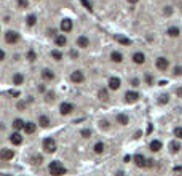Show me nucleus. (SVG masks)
<instances>
[{
    "label": "nucleus",
    "mask_w": 182,
    "mask_h": 176,
    "mask_svg": "<svg viewBox=\"0 0 182 176\" xmlns=\"http://www.w3.org/2000/svg\"><path fill=\"white\" fill-rule=\"evenodd\" d=\"M133 61L136 62V64H144V62H145V56H144V53H141V51L134 53V55H133Z\"/></svg>",
    "instance_id": "nucleus-12"
},
{
    "label": "nucleus",
    "mask_w": 182,
    "mask_h": 176,
    "mask_svg": "<svg viewBox=\"0 0 182 176\" xmlns=\"http://www.w3.org/2000/svg\"><path fill=\"white\" fill-rule=\"evenodd\" d=\"M5 40H7V43H16L19 40V34L15 31H8L5 34Z\"/></svg>",
    "instance_id": "nucleus-3"
},
{
    "label": "nucleus",
    "mask_w": 182,
    "mask_h": 176,
    "mask_svg": "<svg viewBox=\"0 0 182 176\" xmlns=\"http://www.w3.org/2000/svg\"><path fill=\"white\" fill-rule=\"evenodd\" d=\"M174 173L177 176H182V167H174Z\"/></svg>",
    "instance_id": "nucleus-36"
},
{
    "label": "nucleus",
    "mask_w": 182,
    "mask_h": 176,
    "mask_svg": "<svg viewBox=\"0 0 182 176\" xmlns=\"http://www.w3.org/2000/svg\"><path fill=\"white\" fill-rule=\"evenodd\" d=\"M61 31L62 32H70L72 31V21L70 19H62L61 21Z\"/></svg>",
    "instance_id": "nucleus-10"
},
{
    "label": "nucleus",
    "mask_w": 182,
    "mask_h": 176,
    "mask_svg": "<svg viewBox=\"0 0 182 176\" xmlns=\"http://www.w3.org/2000/svg\"><path fill=\"white\" fill-rule=\"evenodd\" d=\"M70 78H72V82H73V83H82V82L85 80V75H83L80 71H75V72H72Z\"/></svg>",
    "instance_id": "nucleus-8"
},
{
    "label": "nucleus",
    "mask_w": 182,
    "mask_h": 176,
    "mask_svg": "<svg viewBox=\"0 0 182 176\" xmlns=\"http://www.w3.org/2000/svg\"><path fill=\"white\" fill-rule=\"evenodd\" d=\"M128 2H129V3H138L139 0H128Z\"/></svg>",
    "instance_id": "nucleus-47"
},
{
    "label": "nucleus",
    "mask_w": 182,
    "mask_h": 176,
    "mask_svg": "<svg viewBox=\"0 0 182 176\" xmlns=\"http://www.w3.org/2000/svg\"><path fill=\"white\" fill-rule=\"evenodd\" d=\"M38 123H40L42 127H48V125H50V118L47 115H42L40 118H38Z\"/></svg>",
    "instance_id": "nucleus-25"
},
{
    "label": "nucleus",
    "mask_w": 182,
    "mask_h": 176,
    "mask_svg": "<svg viewBox=\"0 0 182 176\" xmlns=\"http://www.w3.org/2000/svg\"><path fill=\"white\" fill-rule=\"evenodd\" d=\"M164 15H171V8L168 7V10H164Z\"/></svg>",
    "instance_id": "nucleus-44"
},
{
    "label": "nucleus",
    "mask_w": 182,
    "mask_h": 176,
    "mask_svg": "<svg viewBox=\"0 0 182 176\" xmlns=\"http://www.w3.org/2000/svg\"><path fill=\"white\" fill-rule=\"evenodd\" d=\"M131 83H133V87H139V80H138V78H134Z\"/></svg>",
    "instance_id": "nucleus-42"
},
{
    "label": "nucleus",
    "mask_w": 182,
    "mask_h": 176,
    "mask_svg": "<svg viewBox=\"0 0 182 176\" xmlns=\"http://www.w3.org/2000/svg\"><path fill=\"white\" fill-rule=\"evenodd\" d=\"M66 43H67V38L64 35H56V45L58 47H64Z\"/></svg>",
    "instance_id": "nucleus-21"
},
{
    "label": "nucleus",
    "mask_w": 182,
    "mask_h": 176,
    "mask_svg": "<svg viewBox=\"0 0 182 176\" xmlns=\"http://www.w3.org/2000/svg\"><path fill=\"white\" fill-rule=\"evenodd\" d=\"M24 125H26V123L22 122L21 118H16V120L13 122V128H15V130H24Z\"/></svg>",
    "instance_id": "nucleus-19"
},
{
    "label": "nucleus",
    "mask_w": 182,
    "mask_h": 176,
    "mask_svg": "<svg viewBox=\"0 0 182 176\" xmlns=\"http://www.w3.org/2000/svg\"><path fill=\"white\" fill-rule=\"evenodd\" d=\"M117 122L122 123V125H128V117L125 115V114H118L117 115Z\"/></svg>",
    "instance_id": "nucleus-23"
},
{
    "label": "nucleus",
    "mask_w": 182,
    "mask_h": 176,
    "mask_svg": "<svg viewBox=\"0 0 182 176\" xmlns=\"http://www.w3.org/2000/svg\"><path fill=\"white\" fill-rule=\"evenodd\" d=\"M80 2L83 3V7H85V8H86L88 11H93V8H91V3L88 2V0H80Z\"/></svg>",
    "instance_id": "nucleus-32"
},
{
    "label": "nucleus",
    "mask_w": 182,
    "mask_h": 176,
    "mask_svg": "<svg viewBox=\"0 0 182 176\" xmlns=\"http://www.w3.org/2000/svg\"><path fill=\"white\" fill-rule=\"evenodd\" d=\"M35 22H37V16L35 15H31L29 18H27V24H29V26H34Z\"/></svg>",
    "instance_id": "nucleus-29"
},
{
    "label": "nucleus",
    "mask_w": 182,
    "mask_h": 176,
    "mask_svg": "<svg viewBox=\"0 0 182 176\" xmlns=\"http://www.w3.org/2000/svg\"><path fill=\"white\" fill-rule=\"evenodd\" d=\"M145 80H147V83H149V85H152V83H153V80H152V75H149V74L145 75Z\"/></svg>",
    "instance_id": "nucleus-39"
},
{
    "label": "nucleus",
    "mask_w": 182,
    "mask_h": 176,
    "mask_svg": "<svg viewBox=\"0 0 182 176\" xmlns=\"http://www.w3.org/2000/svg\"><path fill=\"white\" fill-rule=\"evenodd\" d=\"M153 165V160H147V167H152Z\"/></svg>",
    "instance_id": "nucleus-45"
},
{
    "label": "nucleus",
    "mask_w": 182,
    "mask_h": 176,
    "mask_svg": "<svg viewBox=\"0 0 182 176\" xmlns=\"http://www.w3.org/2000/svg\"><path fill=\"white\" fill-rule=\"evenodd\" d=\"M117 176H125V173H123V171H118V173H117Z\"/></svg>",
    "instance_id": "nucleus-48"
},
{
    "label": "nucleus",
    "mask_w": 182,
    "mask_h": 176,
    "mask_svg": "<svg viewBox=\"0 0 182 176\" xmlns=\"http://www.w3.org/2000/svg\"><path fill=\"white\" fill-rule=\"evenodd\" d=\"M51 56H53L56 61H61L62 59V55H61V51H58V50H53V51H51Z\"/></svg>",
    "instance_id": "nucleus-28"
},
{
    "label": "nucleus",
    "mask_w": 182,
    "mask_h": 176,
    "mask_svg": "<svg viewBox=\"0 0 182 176\" xmlns=\"http://www.w3.org/2000/svg\"><path fill=\"white\" fill-rule=\"evenodd\" d=\"M110 58H112V61H113V62H122V61H123L122 53H118V51H113V53L110 55Z\"/></svg>",
    "instance_id": "nucleus-20"
},
{
    "label": "nucleus",
    "mask_w": 182,
    "mask_h": 176,
    "mask_svg": "<svg viewBox=\"0 0 182 176\" xmlns=\"http://www.w3.org/2000/svg\"><path fill=\"white\" fill-rule=\"evenodd\" d=\"M94 152H96V154H102V152H104V144H102V143H96L94 144Z\"/></svg>",
    "instance_id": "nucleus-27"
},
{
    "label": "nucleus",
    "mask_w": 182,
    "mask_h": 176,
    "mask_svg": "<svg viewBox=\"0 0 182 176\" xmlns=\"http://www.w3.org/2000/svg\"><path fill=\"white\" fill-rule=\"evenodd\" d=\"M77 45H78V47H82V48H86V47H89V40L85 35H80L77 38Z\"/></svg>",
    "instance_id": "nucleus-14"
},
{
    "label": "nucleus",
    "mask_w": 182,
    "mask_h": 176,
    "mask_svg": "<svg viewBox=\"0 0 182 176\" xmlns=\"http://www.w3.org/2000/svg\"><path fill=\"white\" fill-rule=\"evenodd\" d=\"M99 98L101 99H109V96H107V90H101V91H99Z\"/></svg>",
    "instance_id": "nucleus-30"
},
{
    "label": "nucleus",
    "mask_w": 182,
    "mask_h": 176,
    "mask_svg": "<svg viewBox=\"0 0 182 176\" xmlns=\"http://www.w3.org/2000/svg\"><path fill=\"white\" fill-rule=\"evenodd\" d=\"M169 149H171L173 154H177V152L180 151V144L177 143V141H173V143L169 144Z\"/></svg>",
    "instance_id": "nucleus-18"
},
{
    "label": "nucleus",
    "mask_w": 182,
    "mask_h": 176,
    "mask_svg": "<svg viewBox=\"0 0 182 176\" xmlns=\"http://www.w3.org/2000/svg\"><path fill=\"white\" fill-rule=\"evenodd\" d=\"M120 85H122V80L118 77H110V80H109V88L110 90H118Z\"/></svg>",
    "instance_id": "nucleus-9"
},
{
    "label": "nucleus",
    "mask_w": 182,
    "mask_h": 176,
    "mask_svg": "<svg viewBox=\"0 0 182 176\" xmlns=\"http://www.w3.org/2000/svg\"><path fill=\"white\" fill-rule=\"evenodd\" d=\"M158 101H160L161 104H164V103H168V95H161V96H160V99H158Z\"/></svg>",
    "instance_id": "nucleus-35"
},
{
    "label": "nucleus",
    "mask_w": 182,
    "mask_h": 176,
    "mask_svg": "<svg viewBox=\"0 0 182 176\" xmlns=\"http://www.w3.org/2000/svg\"><path fill=\"white\" fill-rule=\"evenodd\" d=\"M10 95H11V96H19V91H13V90H11Z\"/></svg>",
    "instance_id": "nucleus-43"
},
{
    "label": "nucleus",
    "mask_w": 182,
    "mask_h": 176,
    "mask_svg": "<svg viewBox=\"0 0 182 176\" xmlns=\"http://www.w3.org/2000/svg\"><path fill=\"white\" fill-rule=\"evenodd\" d=\"M134 162H136V165H138L139 168H145L147 167V160H145V157L142 154H136L134 155Z\"/></svg>",
    "instance_id": "nucleus-6"
},
{
    "label": "nucleus",
    "mask_w": 182,
    "mask_h": 176,
    "mask_svg": "<svg viewBox=\"0 0 182 176\" xmlns=\"http://www.w3.org/2000/svg\"><path fill=\"white\" fill-rule=\"evenodd\" d=\"M174 134L177 136L179 139H182V127H177V128H174Z\"/></svg>",
    "instance_id": "nucleus-31"
},
{
    "label": "nucleus",
    "mask_w": 182,
    "mask_h": 176,
    "mask_svg": "<svg viewBox=\"0 0 182 176\" xmlns=\"http://www.w3.org/2000/svg\"><path fill=\"white\" fill-rule=\"evenodd\" d=\"M82 136L83 138H91V131L89 130H82Z\"/></svg>",
    "instance_id": "nucleus-34"
},
{
    "label": "nucleus",
    "mask_w": 182,
    "mask_h": 176,
    "mask_svg": "<svg viewBox=\"0 0 182 176\" xmlns=\"http://www.w3.org/2000/svg\"><path fill=\"white\" fill-rule=\"evenodd\" d=\"M174 74H176V75H179V74H182V67H174Z\"/></svg>",
    "instance_id": "nucleus-38"
},
{
    "label": "nucleus",
    "mask_w": 182,
    "mask_h": 176,
    "mask_svg": "<svg viewBox=\"0 0 182 176\" xmlns=\"http://www.w3.org/2000/svg\"><path fill=\"white\" fill-rule=\"evenodd\" d=\"M10 141H11L13 144L18 146V144H21V143H22V136H21L18 131H16V133H13V134L10 136Z\"/></svg>",
    "instance_id": "nucleus-15"
},
{
    "label": "nucleus",
    "mask_w": 182,
    "mask_h": 176,
    "mask_svg": "<svg viewBox=\"0 0 182 176\" xmlns=\"http://www.w3.org/2000/svg\"><path fill=\"white\" fill-rule=\"evenodd\" d=\"M43 149H45V152H48V154H53L56 151V141L53 138L43 139Z\"/></svg>",
    "instance_id": "nucleus-2"
},
{
    "label": "nucleus",
    "mask_w": 182,
    "mask_h": 176,
    "mask_svg": "<svg viewBox=\"0 0 182 176\" xmlns=\"http://www.w3.org/2000/svg\"><path fill=\"white\" fill-rule=\"evenodd\" d=\"M27 56H29V59H31V61L35 59V53H34V51H29V55H27Z\"/></svg>",
    "instance_id": "nucleus-40"
},
{
    "label": "nucleus",
    "mask_w": 182,
    "mask_h": 176,
    "mask_svg": "<svg viewBox=\"0 0 182 176\" xmlns=\"http://www.w3.org/2000/svg\"><path fill=\"white\" fill-rule=\"evenodd\" d=\"M32 160H34V163H42V155H35Z\"/></svg>",
    "instance_id": "nucleus-37"
},
{
    "label": "nucleus",
    "mask_w": 182,
    "mask_h": 176,
    "mask_svg": "<svg viewBox=\"0 0 182 176\" xmlns=\"http://www.w3.org/2000/svg\"><path fill=\"white\" fill-rule=\"evenodd\" d=\"M42 77L45 78V80H53L54 74H53V71H50V69H43L42 71Z\"/></svg>",
    "instance_id": "nucleus-17"
},
{
    "label": "nucleus",
    "mask_w": 182,
    "mask_h": 176,
    "mask_svg": "<svg viewBox=\"0 0 182 176\" xmlns=\"http://www.w3.org/2000/svg\"><path fill=\"white\" fill-rule=\"evenodd\" d=\"M141 98L139 93H136V91H126V95H125V99H126V103H136Z\"/></svg>",
    "instance_id": "nucleus-7"
},
{
    "label": "nucleus",
    "mask_w": 182,
    "mask_h": 176,
    "mask_svg": "<svg viewBox=\"0 0 182 176\" xmlns=\"http://www.w3.org/2000/svg\"><path fill=\"white\" fill-rule=\"evenodd\" d=\"M35 128H37V125L34 122H26V125H24V131L27 134H32L34 131H35Z\"/></svg>",
    "instance_id": "nucleus-13"
},
{
    "label": "nucleus",
    "mask_w": 182,
    "mask_h": 176,
    "mask_svg": "<svg viewBox=\"0 0 182 176\" xmlns=\"http://www.w3.org/2000/svg\"><path fill=\"white\" fill-rule=\"evenodd\" d=\"M22 80H24L22 74H15V77H13V83H15V85H21Z\"/></svg>",
    "instance_id": "nucleus-24"
},
{
    "label": "nucleus",
    "mask_w": 182,
    "mask_h": 176,
    "mask_svg": "<svg viewBox=\"0 0 182 176\" xmlns=\"http://www.w3.org/2000/svg\"><path fill=\"white\" fill-rule=\"evenodd\" d=\"M168 35L169 37H177L179 35V29H177V27H169V29H168Z\"/></svg>",
    "instance_id": "nucleus-26"
},
{
    "label": "nucleus",
    "mask_w": 182,
    "mask_h": 176,
    "mask_svg": "<svg viewBox=\"0 0 182 176\" xmlns=\"http://www.w3.org/2000/svg\"><path fill=\"white\" fill-rule=\"evenodd\" d=\"M24 106H26L24 103H19V104H18V109H22V107H24Z\"/></svg>",
    "instance_id": "nucleus-46"
},
{
    "label": "nucleus",
    "mask_w": 182,
    "mask_h": 176,
    "mask_svg": "<svg viewBox=\"0 0 182 176\" xmlns=\"http://www.w3.org/2000/svg\"><path fill=\"white\" fill-rule=\"evenodd\" d=\"M72 111H73V106L70 103H62L61 107H59V112H61L62 115H69Z\"/></svg>",
    "instance_id": "nucleus-5"
},
{
    "label": "nucleus",
    "mask_w": 182,
    "mask_h": 176,
    "mask_svg": "<svg viewBox=\"0 0 182 176\" xmlns=\"http://www.w3.org/2000/svg\"><path fill=\"white\" fill-rule=\"evenodd\" d=\"M13 157H15V152L11 151V149H2V152H0V158H2L3 162L11 160Z\"/></svg>",
    "instance_id": "nucleus-4"
},
{
    "label": "nucleus",
    "mask_w": 182,
    "mask_h": 176,
    "mask_svg": "<svg viewBox=\"0 0 182 176\" xmlns=\"http://www.w3.org/2000/svg\"><path fill=\"white\" fill-rule=\"evenodd\" d=\"M115 40L120 42V43H123V45H131V40H129V38L122 37V35H115Z\"/></svg>",
    "instance_id": "nucleus-22"
},
{
    "label": "nucleus",
    "mask_w": 182,
    "mask_h": 176,
    "mask_svg": "<svg viewBox=\"0 0 182 176\" xmlns=\"http://www.w3.org/2000/svg\"><path fill=\"white\" fill-rule=\"evenodd\" d=\"M18 5L21 8H27V5H29V0H18Z\"/></svg>",
    "instance_id": "nucleus-33"
},
{
    "label": "nucleus",
    "mask_w": 182,
    "mask_h": 176,
    "mask_svg": "<svg viewBox=\"0 0 182 176\" xmlns=\"http://www.w3.org/2000/svg\"><path fill=\"white\" fill-rule=\"evenodd\" d=\"M176 95H177L179 98H182V87H180V88H177V90H176Z\"/></svg>",
    "instance_id": "nucleus-41"
},
{
    "label": "nucleus",
    "mask_w": 182,
    "mask_h": 176,
    "mask_svg": "<svg viewBox=\"0 0 182 176\" xmlns=\"http://www.w3.org/2000/svg\"><path fill=\"white\" fill-rule=\"evenodd\" d=\"M168 66H169V61H168L166 58H158V59H157V67H158L160 71H166Z\"/></svg>",
    "instance_id": "nucleus-11"
},
{
    "label": "nucleus",
    "mask_w": 182,
    "mask_h": 176,
    "mask_svg": "<svg viewBox=\"0 0 182 176\" xmlns=\"http://www.w3.org/2000/svg\"><path fill=\"white\" fill-rule=\"evenodd\" d=\"M50 173L53 176H62V174H66V168L61 165V162L54 160L50 163Z\"/></svg>",
    "instance_id": "nucleus-1"
},
{
    "label": "nucleus",
    "mask_w": 182,
    "mask_h": 176,
    "mask_svg": "<svg viewBox=\"0 0 182 176\" xmlns=\"http://www.w3.org/2000/svg\"><path fill=\"white\" fill-rule=\"evenodd\" d=\"M161 141H158V139H153L152 143H150V151H153V152H158L161 149Z\"/></svg>",
    "instance_id": "nucleus-16"
}]
</instances>
